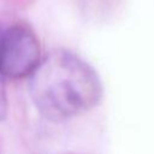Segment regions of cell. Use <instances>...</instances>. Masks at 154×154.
Segmentation results:
<instances>
[{
    "mask_svg": "<svg viewBox=\"0 0 154 154\" xmlns=\"http://www.w3.org/2000/svg\"><path fill=\"white\" fill-rule=\"evenodd\" d=\"M29 78L35 107L52 122H63L94 108L103 94L101 79L93 66L64 49L42 58Z\"/></svg>",
    "mask_w": 154,
    "mask_h": 154,
    "instance_id": "cell-1",
    "label": "cell"
},
{
    "mask_svg": "<svg viewBox=\"0 0 154 154\" xmlns=\"http://www.w3.org/2000/svg\"><path fill=\"white\" fill-rule=\"evenodd\" d=\"M41 60L38 38L29 26H0V69L5 77H30Z\"/></svg>",
    "mask_w": 154,
    "mask_h": 154,
    "instance_id": "cell-2",
    "label": "cell"
},
{
    "mask_svg": "<svg viewBox=\"0 0 154 154\" xmlns=\"http://www.w3.org/2000/svg\"><path fill=\"white\" fill-rule=\"evenodd\" d=\"M1 26V25H0ZM5 75L2 73L0 69V122L4 120L7 116V108H8V102H7V93H6V85H5Z\"/></svg>",
    "mask_w": 154,
    "mask_h": 154,
    "instance_id": "cell-3",
    "label": "cell"
}]
</instances>
